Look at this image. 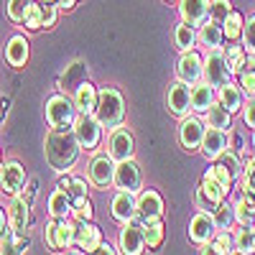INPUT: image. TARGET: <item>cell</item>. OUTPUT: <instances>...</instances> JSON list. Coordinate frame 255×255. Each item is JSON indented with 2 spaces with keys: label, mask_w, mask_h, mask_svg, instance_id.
I'll list each match as a JSON object with an SVG mask.
<instances>
[{
  "label": "cell",
  "mask_w": 255,
  "mask_h": 255,
  "mask_svg": "<svg viewBox=\"0 0 255 255\" xmlns=\"http://www.w3.org/2000/svg\"><path fill=\"white\" fill-rule=\"evenodd\" d=\"M44 151H46V161L51 163L54 171L64 174L77 163L79 140H77L72 128H51L46 140H44Z\"/></svg>",
  "instance_id": "obj_1"
},
{
  "label": "cell",
  "mask_w": 255,
  "mask_h": 255,
  "mask_svg": "<svg viewBox=\"0 0 255 255\" xmlns=\"http://www.w3.org/2000/svg\"><path fill=\"white\" fill-rule=\"evenodd\" d=\"M102 128H118L123 125V118H125V100L123 95L115 90V87H102L97 92V108L92 113Z\"/></svg>",
  "instance_id": "obj_2"
},
{
  "label": "cell",
  "mask_w": 255,
  "mask_h": 255,
  "mask_svg": "<svg viewBox=\"0 0 255 255\" xmlns=\"http://www.w3.org/2000/svg\"><path fill=\"white\" fill-rule=\"evenodd\" d=\"M77 105L69 95H51L46 100V123L51 128H72L77 120Z\"/></svg>",
  "instance_id": "obj_3"
},
{
  "label": "cell",
  "mask_w": 255,
  "mask_h": 255,
  "mask_svg": "<svg viewBox=\"0 0 255 255\" xmlns=\"http://www.w3.org/2000/svg\"><path fill=\"white\" fill-rule=\"evenodd\" d=\"M72 130L79 140V148H84V151H95L102 140V125L92 113H79L74 125H72Z\"/></svg>",
  "instance_id": "obj_4"
},
{
  "label": "cell",
  "mask_w": 255,
  "mask_h": 255,
  "mask_svg": "<svg viewBox=\"0 0 255 255\" xmlns=\"http://www.w3.org/2000/svg\"><path fill=\"white\" fill-rule=\"evenodd\" d=\"M108 153L110 158L118 163V161H128V158H133L135 153V140H133V133L128 130V128L118 125L110 130L108 135Z\"/></svg>",
  "instance_id": "obj_5"
},
{
  "label": "cell",
  "mask_w": 255,
  "mask_h": 255,
  "mask_svg": "<svg viewBox=\"0 0 255 255\" xmlns=\"http://www.w3.org/2000/svg\"><path fill=\"white\" fill-rule=\"evenodd\" d=\"M230 69H227V61H225V51L217 49H209L207 59H204V79L209 87H222L225 82H230Z\"/></svg>",
  "instance_id": "obj_6"
},
{
  "label": "cell",
  "mask_w": 255,
  "mask_h": 255,
  "mask_svg": "<svg viewBox=\"0 0 255 255\" xmlns=\"http://www.w3.org/2000/svg\"><path fill=\"white\" fill-rule=\"evenodd\" d=\"M120 253H125V255H140V253H145L143 222L138 217L123 225V230H120Z\"/></svg>",
  "instance_id": "obj_7"
},
{
  "label": "cell",
  "mask_w": 255,
  "mask_h": 255,
  "mask_svg": "<svg viewBox=\"0 0 255 255\" xmlns=\"http://www.w3.org/2000/svg\"><path fill=\"white\" fill-rule=\"evenodd\" d=\"M176 77L179 82H186L189 87L197 84L202 77H204V59L191 49V51H181V59L176 64Z\"/></svg>",
  "instance_id": "obj_8"
},
{
  "label": "cell",
  "mask_w": 255,
  "mask_h": 255,
  "mask_svg": "<svg viewBox=\"0 0 255 255\" xmlns=\"http://www.w3.org/2000/svg\"><path fill=\"white\" fill-rule=\"evenodd\" d=\"M113 184L115 189H123V191H133L138 194L140 189V166L128 158V161H118L115 163V176H113Z\"/></svg>",
  "instance_id": "obj_9"
},
{
  "label": "cell",
  "mask_w": 255,
  "mask_h": 255,
  "mask_svg": "<svg viewBox=\"0 0 255 255\" xmlns=\"http://www.w3.org/2000/svg\"><path fill=\"white\" fill-rule=\"evenodd\" d=\"M215 232H217V222H215V215L212 212H197L194 217H191V222H189V240L191 243H197V245H202V243H209L212 238H215Z\"/></svg>",
  "instance_id": "obj_10"
},
{
  "label": "cell",
  "mask_w": 255,
  "mask_h": 255,
  "mask_svg": "<svg viewBox=\"0 0 255 255\" xmlns=\"http://www.w3.org/2000/svg\"><path fill=\"white\" fill-rule=\"evenodd\" d=\"M166 108H168V113L176 115V118L189 115V110H191V87L186 82H176V84L168 87V92H166Z\"/></svg>",
  "instance_id": "obj_11"
},
{
  "label": "cell",
  "mask_w": 255,
  "mask_h": 255,
  "mask_svg": "<svg viewBox=\"0 0 255 255\" xmlns=\"http://www.w3.org/2000/svg\"><path fill=\"white\" fill-rule=\"evenodd\" d=\"M23 186H26V168L18 161H5L0 166V189H3V194L13 197Z\"/></svg>",
  "instance_id": "obj_12"
},
{
  "label": "cell",
  "mask_w": 255,
  "mask_h": 255,
  "mask_svg": "<svg viewBox=\"0 0 255 255\" xmlns=\"http://www.w3.org/2000/svg\"><path fill=\"white\" fill-rule=\"evenodd\" d=\"M204 123L194 115H184L181 123H179V143L186 148V151H194V148L202 145V138H204Z\"/></svg>",
  "instance_id": "obj_13"
},
{
  "label": "cell",
  "mask_w": 255,
  "mask_h": 255,
  "mask_svg": "<svg viewBox=\"0 0 255 255\" xmlns=\"http://www.w3.org/2000/svg\"><path fill=\"white\" fill-rule=\"evenodd\" d=\"M110 212H113V220H118L120 225L130 222L138 217V199L133 191H123L118 189V194L113 197V204H110Z\"/></svg>",
  "instance_id": "obj_14"
},
{
  "label": "cell",
  "mask_w": 255,
  "mask_h": 255,
  "mask_svg": "<svg viewBox=\"0 0 255 255\" xmlns=\"http://www.w3.org/2000/svg\"><path fill=\"white\" fill-rule=\"evenodd\" d=\"M138 199V220L140 222H151V220H161L163 215V199L156 189H145L135 197Z\"/></svg>",
  "instance_id": "obj_15"
},
{
  "label": "cell",
  "mask_w": 255,
  "mask_h": 255,
  "mask_svg": "<svg viewBox=\"0 0 255 255\" xmlns=\"http://www.w3.org/2000/svg\"><path fill=\"white\" fill-rule=\"evenodd\" d=\"M8 225L15 232H26L31 225V202L20 194H13L10 204H8Z\"/></svg>",
  "instance_id": "obj_16"
},
{
  "label": "cell",
  "mask_w": 255,
  "mask_h": 255,
  "mask_svg": "<svg viewBox=\"0 0 255 255\" xmlns=\"http://www.w3.org/2000/svg\"><path fill=\"white\" fill-rule=\"evenodd\" d=\"M113 176H115V161L110 158V153H100L92 158L90 163V181L100 189L110 186L113 184Z\"/></svg>",
  "instance_id": "obj_17"
},
{
  "label": "cell",
  "mask_w": 255,
  "mask_h": 255,
  "mask_svg": "<svg viewBox=\"0 0 255 255\" xmlns=\"http://www.w3.org/2000/svg\"><path fill=\"white\" fill-rule=\"evenodd\" d=\"M102 243V230L87 220V222H77V238H74V245L82 250V253H95L97 245Z\"/></svg>",
  "instance_id": "obj_18"
},
{
  "label": "cell",
  "mask_w": 255,
  "mask_h": 255,
  "mask_svg": "<svg viewBox=\"0 0 255 255\" xmlns=\"http://www.w3.org/2000/svg\"><path fill=\"white\" fill-rule=\"evenodd\" d=\"M199 148L204 151L207 158H212V161L220 158L227 151V130H220V128H207Z\"/></svg>",
  "instance_id": "obj_19"
},
{
  "label": "cell",
  "mask_w": 255,
  "mask_h": 255,
  "mask_svg": "<svg viewBox=\"0 0 255 255\" xmlns=\"http://www.w3.org/2000/svg\"><path fill=\"white\" fill-rule=\"evenodd\" d=\"M179 13L184 23L199 26L209 15V0H179Z\"/></svg>",
  "instance_id": "obj_20"
},
{
  "label": "cell",
  "mask_w": 255,
  "mask_h": 255,
  "mask_svg": "<svg viewBox=\"0 0 255 255\" xmlns=\"http://www.w3.org/2000/svg\"><path fill=\"white\" fill-rule=\"evenodd\" d=\"M97 87L90 82V79H84L82 84H77V90H74V105H77V110L79 113H95L97 108Z\"/></svg>",
  "instance_id": "obj_21"
},
{
  "label": "cell",
  "mask_w": 255,
  "mask_h": 255,
  "mask_svg": "<svg viewBox=\"0 0 255 255\" xmlns=\"http://www.w3.org/2000/svg\"><path fill=\"white\" fill-rule=\"evenodd\" d=\"M217 102L222 105L230 115L238 113V110L243 108V90H240V84L225 82L222 87H217Z\"/></svg>",
  "instance_id": "obj_22"
},
{
  "label": "cell",
  "mask_w": 255,
  "mask_h": 255,
  "mask_svg": "<svg viewBox=\"0 0 255 255\" xmlns=\"http://www.w3.org/2000/svg\"><path fill=\"white\" fill-rule=\"evenodd\" d=\"M197 38L202 41V46H207V49H217V46H222V38H225V31H222V23H217V20H202L199 23V33H197Z\"/></svg>",
  "instance_id": "obj_23"
},
{
  "label": "cell",
  "mask_w": 255,
  "mask_h": 255,
  "mask_svg": "<svg viewBox=\"0 0 255 255\" xmlns=\"http://www.w3.org/2000/svg\"><path fill=\"white\" fill-rule=\"evenodd\" d=\"M5 61L10 64V67H15V69L26 67V61H28V41L23 36H13L8 41V46H5Z\"/></svg>",
  "instance_id": "obj_24"
},
{
  "label": "cell",
  "mask_w": 255,
  "mask_h": 255,
  "mask_svg": "<svg viewBox=\"0 0 255 255\" xmlns=\"http://www.w3.org/2000/svg\"><path fill=\"white\" fill-rule=\"evenodd\" d=\"M74 238H77V220L74 217L56 220V250H69L74 245Z\"/></svg>",
  "instance_id": "obj_25"
},
{
  "label": "cell",
  "mask_w": 255,
  "mask_h": 255,
  "mask_svg": "<svg viewBox=\"0 0 255 255\" xmlns=\"http://www.w3.org/2000/svg\"><path fill=\"white\" fill-rule=\"evenodd\" d=\"M215 102V87H209L207 82L191 84V110L194 113H207V108Z\"/></svg>",
  "instance_id": "obj_26"
},
{
  "label": "cell",
  "mask_w": 255,
  "mask_h": 255,
  "mask_svg": "<svg viewBox=\"0 0 255 255\" xmlns=\"http://www.w3.org/2000/svg\"><path fill=\"white\" fill-rule=\"evenodd\" d=\"M49 215L61 220V217H72V197L67 189H56L49 197Z\"/></svg>",
  "instance_id": "obj_27"
},
{
  "label": "cell",
  "mask_w": 255,
  "mask_h": 255,
  "mask_svg": "<svg viewBox=\"0 0 255 255\" xmlns=\"http://www.w3.org/2000/svg\"><path fill=\"white\" fill-rule=\"evenodd\" d=\"M204 118H207L209 128H220V130H230L232 128V115L222 108L220 102H212L207 108V113H204Z\"/></svg>",
  "instance_id": "obj_28"
},
{
  "label": "cell",
  "mask_w": 255,
  "mask_h": 255,
  "mask_svg": "<svg viewBox=\"0 0 255 255\" xmlns=\"http://www.w3.org/2000/svg\"><path fill=\"white\" fill-rule=\"evenodd\" d=\"M174 44H176V49L179 51H191L197 46V33H194V26H189V23H181L176 26V31H174Z\"/></svg>",
  "instance_id": "obj_29"
},
{
  "label": "cell",
  "mask_w": 255,
  "mask_h": 255,
  "mask_svg": "<svg viewBox=\"0 0 255 255\" xmlns=\"http://www.w3.org/2000/svg\"><path fill=\"white\" fill-rule=\"evenodd\" d=\"M143 235H145V248H161L163 245V235H166V227L161 220H151V222H143Z\"/></svg>",
  "instance_id": "obj_30"
},
{
  "label": "cell",
  "mask_w": 255,
  "mask_h": 255,
  "mask_svg": "<svg viewBox=\"0 0 255 255\" xmlns=\"http://www.w3.org/2000/svg\"><path fill=\"white\" fill-rule=\"evenodd\" d=\"M84 74H87V67H84L82 61H74L72 67L64 72V77H61V82H59V87H61V90H67V87H74V90H77V84H82L84 79H87Z\"/></svg>",
  "instance_id": "obj_31"
},
{
  "label": "cell",
  "mask_w": 255,
  "mask_h": 255,
  "mask_svg": "<svg viewBox=\"0 0 255 255\" xmlns=\"http://www.w3.org/2000/svg\"><path fill=\"white\" fill-rule=\"evenodd\" d=\"M209 245H212V253H220V255L238 253V248H235V238H232L230 232H225V230H217V232H215V238L209 240Z\"/></svg>",
  "instance_id": "obj_32"
},
{
  "label": "cell",
  "mask_w": 255,
  "mask_h": 255,
  "mask_svg": "<svg viewBox=\"0 0 255 255\" xmlns=\"http://www.w3.org/2000/svg\"><path fill=\"white\" fill-rule=\"evenodd\" d=\"M243 23H245V18H243V13H238V10H230V15L225 18V23H222L225 38H230V41H235L238 36H243Z\"/></svg>",
  "instance_id": "obj_33"
},
{
  "label": "cell",
  "mask_w": 255,
  "mask_h": 255,
  "mask_svg": "<svg viewBox=\"0 0 255 255\" xmlns=\"http://www.w3.org/2000/svg\"><path fill=\"white\" fill-rule=\"evenodd\" d=\"M225 61H227L230 74H240V72L245 69V49H243V46H227Z\"/></svg>",
  "instance_id": "obj_34"
},
{
  "label": "cell",
  "mask_w": 255,
  "mask_h": 255,
  "mask_svg": "<svg viewBox=\"0 0 255 255\" xmlns=\"http://www.w3.org/2000/svg\"><path fill=\"white\" fill-rule=\"evenodd\" d=\"M235 248H238V253H255V230H253V225H243V230H238Z\"/></svg>",
  "instance_id": "obj_35"
},
{
  "label": "cell",
  "mask_w": 255,
  "mask_h": 255,
  "mask_svg": "<svg viewBox=\"0 0 255 255\" xmlns=\"http://www.w3.org/2000/svg\"><path fill=\"white\" fill-rule=\"evenodd\" d=\"M199 189H202L204 194H207L212 202H215V204H222V202H225V197L230 194V191H227L222 184H217L215 179H209V176H204V179H202V186H199Z\"/></svg>",
  "instance_id": "obj_36"
},
{
  "label": "cell",
  "mask_w": 255,
  "mask_h": 255,
  "mask_svg": "<svg viewBox=\"0 0 255 255\" xmlns=\"http://www.w3.org/2000/svg\"><path fill=\"white\" fill-rule=\"evenodd\" d=\"M235 222H240V225H253L255 222V202L250 197H245L235 204Z\"/></svg>",
  "instance_id": "obj_37"
},
{
  "label": "cell",
  "mask_w": 255,
  "mask_h": 255,
  "mask_svg": "<svg viewBox=\"0 0 255 255\" xmlns=\"http://www.w3.org/2000/svg\"><path fill=\"white\" fill-rule=\"evenodd\" d=\"M23 23H26V28H31V31L44 28V3H33V0H31Z\"/></svg>",
  "instance_id": "obj_38"
},
{
  "label": "cell",
  "mask_w": 255,
  "mask_h": 255,
  "mask_svg": "<svg viewBox=\"0 0 255 255\" xmlns=\"http://www.w3.org/2000/svg\"><path fill=\"white\" fill-rule=\"evenodd\" d=\"M72 217H74L77 222H87V220H92V202L87 199V194L72 199Z\"/></svg>",
  "instance_id": "obj_39"
},
{
  "label": "cell",
  "mask_w": 255,
  "mask_h": 255,
  "mask_svg": "<svg viewBox=\"0 0 255 255\" xmlns=\"http://www.w3.org/2000/svg\"><path fill=\"white\" fill-rule=\"evenodd\" d=\"M204 176L215 179V181H217V184H222L227 191H230V186H232V179H235V176H232V171H230V168H227L225 163H215V166H209Z\"/></svg>",
  "instance_id": "obj_40"
},
{
  "label": "cell",
  "mask_w": 255,
  "mask_h": 255,
  "mask_svg": "<svg viewBox=\"0 0 255 255\" xmlns=\"http://www.w3.org/2000/svg\"><path fill=\"white\" fill-rule=\"evenodd\" d=\"M212 215H215V222H217V230H230V225L235 222V207H230V204H220L215 212H212Z\"/></svg>",
  "instance_id": "obj_41"
},
{
  "label": "cell",
  "mask_w": 255,
  "mask_h": 255,
  "mask_svg": "<svg viewBox=\"0 0 255 255\" xmlns=\"http://www.w3.org/2000/svg\"><path fill=\"white\" fill-rule=\"evenodd\" d=\"M31 5V0H8V18L13 20V23H23V18H26V10Z\"/></svg>",
  "instance_id": "obj_42"
},
{
  "label": "cell",
  "mask_w": 255,
  "mask_h": 255,
  "mask_svg": "<svg viewBox=\"0 0 255 255\" xmlns=\"http://www.w3.org/2000/svg\"><path fill=\"white\" fill-rule=\"evenodd\" d=\"M232 3L230 0H209V18L217 20V23H225V18L230 15Z\"/></svg>",
  "instance_id": "obj_43"
},
{
  "label": "cell",
  "mask_w": 255,
  "mask_h": 255,
  "mask_svg": "<svg viewBox=\"0 0 255 255\" xmlns=\"http://www.w3.org/2000/svg\"><path fill=\"white\" fill-rule=\"evenodd\" d=\"M243 41H245V49L255 54V15H250V20L243 23Z\"/></svg>",
  "instance_id": "obj_44"
},
{
  "label": "cell",
  "mask_w": 255,
  "mask_h": 255,
  "mask_svg": "<svg viewBox=\"0 0 255 255\" xmlns=\"http://www.w3.org/2000/svg\"><path fill=\"white\" fill-rule=\"evenodd\" d=\"M240 90L248 97H255V69H243L240 72Z\"/></svg>",
  "instance_id": "obj_45"
},
{
  "label": "cell",
  "mask_w": 255,
  "mask_h": 255,
  "mask_svg": "<svg viewBox=\"0 0 255 255\" xmlns=\"http://www.w3.org/2000/svg\"><path fill=\"white\" fill-rule=\"evenodd\" d=\"M194 202H197V209H202V212H215L220 204H215L202 189H197V197H194Z\"/></svg>",
  "instance_id": "obj_46"
},
{
  "label": "cell",
  "mask_w": 255,
  "mask_h": 255,
  "mask_svg": "<svg viewBox=\"0 0 255 255\" xmlns=\"http://www.w3.org/2000/svg\"><path fill=\"white\" fill-rule=\"evenodd\" d=\"M220 163H225L227 168H230V171H232V176H238L240 174V161H238V153H222L220 156Z\"/></svg>",
  "instance_id": "obj_47"
},
{
  "label": "cell",
  "mask_w": 255,
  "mask_h": 255,
  "mask_svg": "<svg viewBox=\"0 0 255 255\" xmlns=\"http://www.w3.org/2000/svg\"><path fill=\"white\" fill-rule=\"evenodd\" d=\"M87 194V181L84 179H72V186H69V197H84Z\"/></svg>",
  "instance_id": "obj_48"
},
{
  "label": "cell",
  "mask_w": 255,
  "mask_h": 255,
  "mask_svg": "<svg viewBox=\"0 0 255 255\" xmlns=\"http://www.w3.org/2000/svg\"><path fill=\"white\" fill-rule=\"evenodd\" d=\"M54 23H56V5L44 3V28H51Z\"/></svg>",
  "instance_id": "obj_49"
},
{
  "label": "cell",
  "mask_w": 255,
  "mask_h": 255,
  "mask_svg": "<svg viewBox=\"0 0 255 255\" xmlns=\"http://www.w3.org/2000/svg\"><path fill=\"white\" fill-rule=\"evenodd\" d=\"M44 240H46V245H49L51 250H56V220H51V222L46 225V230H44Z\"/></svg>",
  "instance_id": "obj_50"
},
{
  "label": "cell",
  "mask_w": 255,
  "mask_h": 255,
  "mask_svg": "<svg viewBox=\"0 0 255 255\" xmlns=\"http://www.w3.org/2000/svg\"><path fill=\"white\" fill-rule=\"evenodd\" d=\"M243 118H245V123L255 130V97H250V102L245 105V113H243Z\"/></svg>",
  "instance_id": "obj_51"
},
{
  "label": "cell",
  "mask_w": 255,
  "mask_h": 255,
  "mask_svg": "<svg viewBox=\"0 0 255 255\" xmlns=\"http://www.w3.org/2000/svg\"><path fill=\"white\" fill-rule=\"evenodd\" d=\"M95 253H108V255H113V253H118V250H115V248H113L110 243H100Z\"/></svg>",
  "instance_id": "obj_52"
},
{
  "label": "cell",
  "mask_w": 255,
  "mask_h": 255,
  "mask_svg": "<svg viewBox=\"0 0 255 255\" xmlns=\"http://www.w3.org/2000/svg\"><path fill=\"white\" fill-rule=\"evenodd\" d=\"M5 230H8V215H5L3 209H0V235H3Z\"/></svg>",
  "instance_id": "obj_53"
},
{
  "label": "cell",
  "mask_w": 255,
  "mask_h": 255,
  "mask_svg": "<svg viewBox=\"0 0 255 255\" xmlns=\"http://www.w3.org/2000/svg\"><path fill=\"white\" fill-rule=\"evenodd\" d=\"M23 197H26L28 202H33V197H36V181H31V184H28V194H23Z\"/></svg>",
  "instance_id": "obj_54"
},
{
  "label": "cell",
  "mask_w": 255,
  "mask_h": 255,
  "mask_svg": "<svg viewBox=\"0 0 255 255\" xmlns=\"http://www.w3.org/2000/svg\"><path fill=\"white\" fill-rule=\"evenodd\" d=\"M56 5L64 8V10H69V8H74V0H56Z\"/></svg>",
  "instance_id": "obj_55"
},
{
  "label": "cell",
  "mask_w": 255,
  "mask_h": 255,
  "mask_svg": "<svg viewBox=\"0 0 255 255\" xmlns=\"http://www.w3.org/2000/svg\"><path fill=\"white\" fill-rule=\"evenodd\" d=\"M69 186H72V179H69V176H61V179H59V189H67V191H69Z\"/></svg>",
  "instance_id": "obj_56"
},
{
  "label": "cell",
  "mask_w": 255,
  "mask_h": 255,
  "mask_svg": "<svg viewBox=\"0 0 255 255\" xmlns=\"http://www.w3.org/2000/svg\"><path fill=\"white\" fill-rule=\"evenodd\" d=\"M245 69H255V54L245 56Z\"/></svg>",
  "instance_id": "obj_57"
},
{
  "label": "cell",
  "mask_w": 255,
  "mask_h": 255,
  "mask_svg": "<svg viewBox=\"0 0 255 255\" xmlns=\"http://www.w3.org/2000/svg\"><path fill=\"white\" fill-rule=\"evenodd\" d=\"M232 143H235V151H240V148H243V138L240 135H232Z\"/></svg>",
  "instance_id": "obj_58"
},
{
  "label": "cell",
  "mask_w": 255,
  "mask_h": 255,
  "mask_svg": "<svg viewBox=\"0 0 255 255\" xmlns=\"http://www.w3.org/2000/svg\"><path fill=\"white\" fill-rule=\"evenodd\" d=\"M41 3H56V0H41Z\"/></svg>",
  "instance_id": "obj_59"
},
{
  "label": "cell",
  "mask_w": 255,
  "mask_h": 255,
  "mask_svg": "<svg viewBox=\"0 0 255 255\" xmlns=\"http://www.w3.org/2000/svg\"><path fill=\"white\" fill-rule=\"evenodd\" d=\"M253 148H255V130H253Z\"/></svg>",
  "instance_id": "obj_60"
},
{
  "label": "cell",
  "mask_w": 255,
  "mask_h": 255,
  "mask_svg": "<svg viewBox=\"0 0 255 255\" xmlns=\"http://www.w3.org/2000/svg\"><path fill=\"white\" fill-rule=\"evenodd\" d=\"M166 3H176V0H166Z\"/></svg>",
  "instance_id": "obj_61"
}]
</instances>
